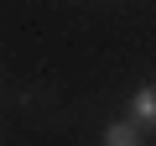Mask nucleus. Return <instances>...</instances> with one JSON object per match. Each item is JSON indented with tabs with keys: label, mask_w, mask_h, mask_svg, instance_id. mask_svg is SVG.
<instances>
[{
	"label": "nucleus",
	"mask_w": 156,
	"mask_h": 146,
	"mask_svg": "<svg viewBox=\"0 0 156 146\" xmlns=\"http://www.w3.org/2000/svg\"><path fill=\"white\" fill-rule=\"evenodd\" d=\"M130 110H135V125H156V84H146Z\"/></svg>",
	"instance_id": "2"
},
{
	"label": "nucleus",
	"mask_w": 156,
	"mask_h": 146,
	"mask_svg": "<svg viewBox=\"0 0 156 146\" xmlns=\"http://www.w3.org/2000/svg\"><path fill=\"white\" fill-rule=\"evenodd\" d=\"M104 146H140V125H135V120L109 125V130H104Z\"/></svg>",
	"instance_id": "1"
}]
</instances>
